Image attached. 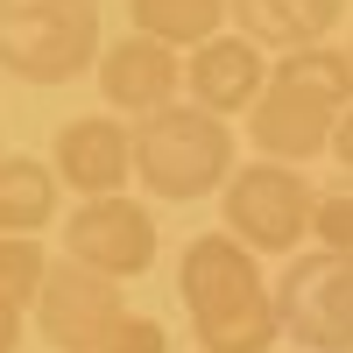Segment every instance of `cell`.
Listing matches in <instances>:
<instances>
[{
    "mask_svg": "<svg viewBox=\"0 0 353 353\" xmlns=\"http://www.w3.org/2000/svg\"><path fill=\"white\" fill-rule=\"evenodd\" d=\"M339 14H346V0H233V28L276 57L325 43Z\"/></svg>",
    "mask_w": 353,
    "mask_h": 353,
    "instance_id": "obj_12",
    "label": "cell"
},
{
    "mask_svg": "<svg viewBox=\"0 0 353 353\" xmlns=\"http://www.w3.org/2000/svg\"><path fill=\"white\" fill-rule=\"evenodd\" d=\"M346 50H353V43H346Z\"/></svg>",
    "mask_w": 353,
    "mask_h": 353,
    "instance_id": "obj_21",
    "label": "cell"
},
{
    "mask_svg": "<svg viewBox=\"0 0 353 353\" xmlns=\"http://www.w3.org/2000/svg\"><path fill=\"white\" fill-rule=\"evenodd\" d=\"M85 353H170V332L156 325V318H141V311H128V318H113V325L85 346Z\"/></svg>",
    "mask_w": 353,
    "mask_h": 353,
    "instance_id": "obj_17",
    "label": "cell"
},
{
    "mask_svg": "<svg viewBox=\"0 0 353 353\" xmlns=\"http://www.w3.org/2000/svg\"><path fill=\"white\" fill-rule=\"evenodd\" d=\"M332 128H339V113L325 99L297 92V85H283V78H269V92H261L254 113H248V134H254V149L269 163H311V156H325Z\"/></svg>",
    "mask_w": 353,
    "mask_h": 353,
    "instance_id": "obj_11",
    "label": "cell"
},
{
    "mask_svg": "<svg viewBox=\"0 0 353 353\" xmlns=\"http://www.w3.org/2000/svg\"><path fill=\"white\" fill-rule=\"evenodd\" d=\"M276 318L304 353H353V254H297L276 283Z\"/></svg>",
    "mask_w": 353,
    "mask_h": 353,
    "instance_id": "obj_5",
    "label": "cell"
},
{
    "mask_svg": "<svg viewBox=\"0 0 353 353\" xmlns=\"http://www.w3.org/2000/svg\"><path fill=\"white\" fill-rule=\"evenodd\" d=\"M176 297L191 311V332L205 353H269L283 339L276 290L261 283L254 248L233 233H198L176 261Z\"/></svg>",
    "mask_w": 353,
    "mask_h": 353,
    "instance_id": "obj_1",
    "label": "cell"
},
{
    "mask_svg": "<svg viewBox=\"0 0 353 353\" xmlns=\"http://www.w3.org/2000/svg\"><path fill=\"white\" fill-rule=\"evenodd\" d=\"M43 283H50V254L36 233H0V297L8 304H36L43 297Z\"/></svg>",
    "mask_w": 353,
    "mask_h": 353,
    "instance_id": "obj_16",
    "label": "cell"
},
{
    "mask_svg": "<svg viewBox=\"0 0 353 353\" xmlns=\"http://www.w3.org/2000/svg\"><path fill=\"white\" fill-rule=\"evenodd\" d=\"M134 176H141V191H156L170 205L226 191V176H233V128L219 113L176 99V106L149 113V121H134Z\"/></svg>",
    "mask_w": 353,
    "mask_h": 353,
    "instance_id": "obj_2",
    "label": "cell"
},
{
    "mask_svg": "<svg viewBox=\"0 0 353 353\" xmlns=\"http://www.w3.org/2000/svg\"><path fill=\"white\" fill-rule=\"evenodd\" d=\"M50 163L78 198H113L121 184H134V128H121L113 113H78L57 128Z\"/></svg>",
    "mask_w": 353,
    "mask_h": 353,
    "instance_id": "obj_10",
    "label": "cell"
},
{
    "mask_svg": "<svg viewBox=\"0 0 353 353\" xmlns=\"http://www.w3.org/2000/svg\"><path fill=\"white\" fill-rule=\"evenodd\" d=\"M311 233H318V248H332V254H353V191H332V198H318V212H311Z\"/></svg>",
    "mask_w": 353,
    "mask_h": 353,
    "instance_id": "obj_18",
    "label": "cell"
},
{
    "mask_svg": "<svg viewBox=\"0 0 353 353\" xmlns=\"http://www.w3.org/2000/svg\"><path fill=\"white\" fill-rule=\"evenodd\" d=\"M64 254L85 261V269H99V276H113V283H128V276H141L156 261V219L128 191L78 198V212L64 219Z\"/></svg>",
    "mask_w": 353,
    "mask_h": 353,
    "instance_id": "obj_6",
    "label": "cell"
},
{
    "mask_svg": "<svg viewBox=\"0 0 353 353\" xmlns=\"http://www.w3.org/2000/svg\"><path fill=\"white\" fill-rule=\"evenodd\" d=\"M128 14H134L141 36H156V43H170V50H198V43L226 36L233 0H134Z\"/></svg>",
    "mask_w": 353,
    "mask_h": 353,
    "instance_id": "obj_14",
    "label": "cell"
},
{
    "mask_svg": "<svg viewBox=\"0 0 353 353\" xmlns=\"http://www.w3.org/2000/svg\"><path fill=\"white\" fill-rule=\"evenodd\" d=\"M226 233L233 241H248L254 254H290L311 233V212H318V191H311V176L297 163H269V156H254L226 176Z\"/></svg>",
    "mask_w": 353,
    "mask_h": 353,
    "instance_id": "obj_4",
    "label": "cell"
},
{
    "mask_svg": "<svg viewBox=\"0 0 353 353\" xmlns=\"http://www.w3.org/2000/svg\"><path fill=\"white\" fill-rule=\"evenodd\" d=\"M332 156H339V170L353 176V106L339 113V128H332Z\"/></svg>",
    "mask_w": 353,
    "mask_h": 353,
    "instance_id": "obj_19",
    "label": "cell"
},
{
    "mask_svg": "<svg viewBox=\"0 0 353 353\" xmlns=\"http://www.w3.org/2000/svg\"><path fill=\"white\" fill-rule=\"evenodd\" d=\"M99 92L113 113H134V121H149V113L176 106L184 99V50H170L156 36H121L106 57H99Z\"/></svg>",
    "mask_w": 353,
    "mask_h": 353,
    "instance_id": "obj_9",
    "label": "cell"
},
{
    "mask_svg": "<svg viewBox=\"0 0 353 353\" xmlns=\"http://www.w3.org/2000/svg\"><path fill=\"white\" fill-rule=\"evenodd\" d=\"M276 78L297 85V92H311V99H325L332 113L353 106V50H332V43L290 50V57H276Z\"/></svg>",
    "mask_w": 353,
    "mask_h": 353,
    "instance_id": "obj_15",
    "label": "cell"
},
{
    "mask_svg": "<svg viewBox=\"0 0 353 353\" xmlns=\"http://www.w3.org/2000/svg\"><path fill=\"white\" fill-rule=\"evenodd\" d=\"M14 346H21V304L0 297V353H14Z\"/></svg>",
    "mask_w": 353,
    "mask_h": 353,
    "instance_id": "obj_20",
    "label": "cell"
},
{
    "mask_svg": "<svg viewBox=\"0 0 353 353\" xmlns=\"http://www.w3.org/2000/svg\"><path fill=\"white\" fill-rule=\"evenodd\" d=\"M92 0H0V71L21 85H71L99 64Z\"/></svg>",
    "mask_w": 353,
    "mask_h": 353,
    "instance_id": "obj_3",
    "label": "cell"
},
{
    "mask_svg": "<svg viewBox=\"0 0 353 353\" xmlns=\"http://www.w3.org/2000/svg\"><path fill=\"white\" fill-rule=\"evenodd\" d=\"M113 318H128V297H121V283L99 276V269H85V261H50V283H43V297H36V332L50 346H64V353H85Z\"/></svg>",
    "mask_w": 353,
    "mask_h": 353,
    "instance_id": "obj_7",
    "label": "cell"
},
{
    "mask_svg": "<svg viewBox=\"0 0 353 353\" xmlns=\"http://www.w3.org/2000/svg\"><path fill=\"white\" fill-rule=\"evenodd\" d=\"M57 163L8 156L0 149V233H43L57 219Z\"/></svg>",
    "mask_w": 353,
    "mask_h": 353,
    "instance_id": "obj_13",
    "label": "cell"
},
{
    "mask_svg": "<svg viewBox=\"0 0 353 353\" xmlns=\"http://www.w3.org/2000/svg\"><path fill=\"white\" fill-rule=\"evenodd\" d=\"M269 78H276L269 50L248 43L241 28H226V36L198 43L184 57V99L205 106V113H219V121H226V113H254V99L269 92Z\"/></svg>",
    "mask_w": 353,
    "mask_h": 353,
    "instance_id": "obj_8",
    "label": "cell"
}]
</instances>
